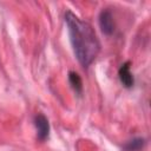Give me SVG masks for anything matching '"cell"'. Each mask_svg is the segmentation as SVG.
Listing matches in <instances>:
<instances>
[{
  "label": "cell",
  "mask_w": 151,
  "mask_h": 151,
  "mask_svg": "<svg viewBox=\"0 0 151 151\" xmlns=\"http://www.w3.org/2000/svg\"><path fill=\"white\" fill-rule=\"evenodd\" d=\"M145 139L144 138H140V137H137V138H133L129 142H126L124 144V150L125 151H139L140 149H143V146L145 145Z\"/></svg>",
  "instance_id": "5"
},
{
  "label": "cell",
  "mask_w": 151,
  "mask_h": 151,
  "mask_svg": "<svg viewBox=\"0 0 151 151\" xmlns=\"http://www.w3.org/2000/svg\"><path fill=\"white\" fill-rule=\"evenodd\" d=\"M68 81H70L72 88H73L77 93H81V90H83V81H81V78L79 77L78 73H76V72H70V73H68Z\"/></svg>",
  "instance_id": "6"
},
{
  "label": "cell",
  "mask_w": 151,
  "mask_h": 151,
  "mask_svg": "<svg viewBox=\"0 0 151 151\" xmlns=\"http://www.w3.org/2000/svg\"><path fill=\"white\" fill-rule=\"evenodd\" d=\"M130 65H131L130 61L124 63V64L120 66L119 72H118L120 83H122L125 87H127V88L132 87L133 84H134V80H133V76H132V73H131V66H130Z\"/></svg>",
  "instance_id": "4"
},
{
  "label": "cell",
  "mask_w": 151,
  "mask_h": 151,
  "mask_svg": "<svg viewBox=\"0 0 151 151\" xmlns=\"http://www.w3.org/2000/svg\"><path fill=\"white\" fill-rule=\"evenodd\" d=\"M99 26L100 29L104 34L111 35L114 31V21H113V15L111 11L107 8H103V11L99 13Z\"/></svg>",
  "instance_id": "3"
},
{
  "label": "cell",
  "mask_w": 151,
  "mask_h": 151,
  "mask_svg": "<svg viewBox=\"0 0 151 151\" xmlns=\"http://www.w3.org/2000/svg\"><path fill=\"white\" fill-rule=\"evenodd\" d=\"M65 22L67 25L70 40L78 61L84 67H88L100 51V42L94 28L71 11L65 12Z\"/></svg>",
  "instance_id": "1"
},
{
  "label": "cell",
  "mask_w": 151,
  "mask_h": 151,
  "mask_svg": "<svg viewBox=\"0 0 151 151\" xmlns=\"http://www.w3.org/2000/svg\"><path fill=\"white\" fill-rule=\"evenodd\" d=\"M34 126L37 129V137L40 142H44L48 138L50 134V123L48 119L42 114L38 113L34 117Z\"/></svg>",
  "instance_id": "2"
}]
</instances>
